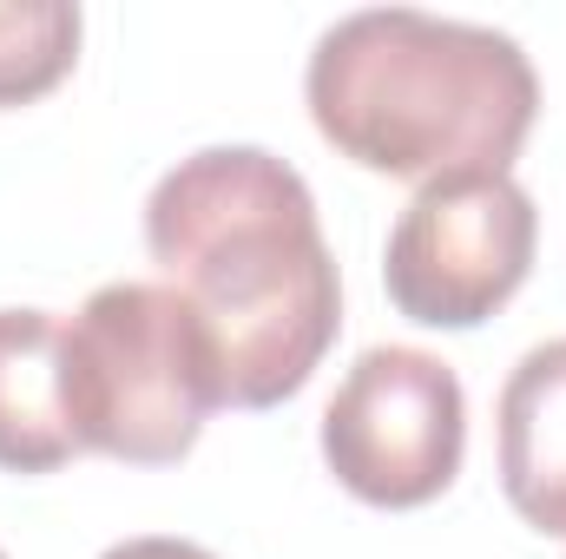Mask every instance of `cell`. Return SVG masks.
Masks as SVG:
<instances>
[{
	"label": "cell",
	"instance_id": "obj_1",
	"mask_svg": "<svg viewBox=\"0 0 566 559\" xmlns=\"http://www.w3.org/2000/svg\"><path fill=\"white\" fill-rule=\"evenodd\" d=\"M145 251L205 316L238 409L290 402L343 329V277L303 171L264 145H205L145 198Z\"/></svg>",
	"mask_w": 566,
	"mask_h": 559
},
{
	"label": "cell",
	"instance_id": "obj_2",
	"mask_svg": "<svg viewBox=\"0 0 566 559\" xmlns=\"http://www.w3.org/2000/svg\"><path fill=\"white\" fill-rule=\"evenodd\" d=\"M303 99L343 158L428 184L454 171H507L541 119V73L501 27L363 7L323 27Z\"/></svg>",
	"mask_w": 566,
	"mask_h": 559
},
{
	"label": "cell",
	"instance_id": "obj_3",
	"mask_svg": "<svg viewBox=\"0 0 566 559\" xmlns=\"http://www.w3.org/2000/svg\"><path fill=\"white\" fill-rule=\"evenodd\" d=\"M66 421L80 454L171 467L224 395V356L171 283H99L66 323Z\"/></svg>",
	"mask_w": 566,
	"mask_h": 559
},
{
	"label": "cell",
	"instance_id": "obj_4",
	"mask_svg": "<svg viewBox=\"0 0 566 559\" xmlns=\"http://www.w3.org/2000/svg\"><path fill=\"white\" fill-rule=\"evenodd\" d=\"M541 211L514 171L428 178L389 231L382 283L389 303L422 329L488 323L534 271Z\"/></svg>",
	"mask_w": 566,
	"mask_h": 559
},
{
	"label": "cell",
	"instance_id": "obj_5",
	"mask_svg": "<svg viewBox=\"0 0 566 559\" xmlns=\"http://www.w3.org/2000/svg\"><path fill=\"white\" fill-rule=\"evenodd\" d=\"M468 454L461 376L409 342L363 349L323 409V461L369 507H428Z\"/></svg>",
	"mask_w": 566,
	"mask_h": 559
},
{
	"label": "cell",
	"instance_id": "obj_6",
	"mask_svg": "<svg viewBox=\"0 0 566 559\" xmlns=\"http://www.w3.org/2000/svg\"><path fill=\"white\" fill-rule=\"evenodd\" d=\"M501 494L534 534L566 540V336L534 342L501 389Z\"/></svg>",
	"mask_w": 566,
	"mask_h": 559
},
{
	"label": "cell",
	"instance_id": "obj_7",
	"mask_svg": "<svg viewBox=\"0 0 566 559\" xmlns=\"http://www.w3.org/2000/svg\"><path fill=\"white\" fill-rule=\"evenodd\" d=\"M66 323L53 309H0V467L53 474L80 454L66 421Z\"/></svg>",
	"mask_w": 566,
	"mask_h": 559
},
{
	"label": "cell",
	"instance_id": "obj_8",
	"mask_svg": "<svg viewBox=\"0 0 566 559\" xmlns=\"http://www.w3.org/2000/svg\"><path fill=\"white\" fill-rule=\"evenodd\" d=\"M80 60L73 0H0V106L53 93Z\"/></svg>",
	"mask_w": 566,
	"mask_h": 559
},
{
	"label": "cell",
	"instance_id": "obj_9",
	"mask_svg": "<svg viewBox=\"0 0 566 559\" xmlns=\"http://www.w3.org/2000/svg\"><path fill=\"white\" fill-rule=\"evenodd\" d=\"M99 559H218V553H205V547H191V540L145 534V540H119V547H106Z\"/></svg>",
	"mask_w": 566,
	"mask_h": 559
},
{
	"label": "cell",
	"instance_id": "obj_10",
	"mask_svg": "<svg viewBox=\"0 0 566 559\" xmlns=\"http://www.w3.org/2000/svg\"><path fill=\"white\" fill-rule=\"evenodd\" d=\"M0 559H7V553H0Z\"/></svg>",
	"mask_w": 566,
	"mask_h": 559
}]
</instances>
